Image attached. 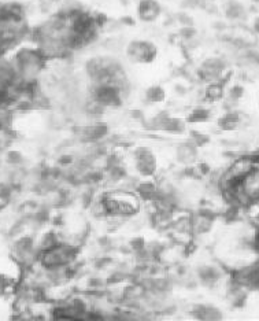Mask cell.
Segmentation results:
<instances>
[{
  "instance_id": "10",
  "label": "cell",
  "mask_w": 259,
  "mask_h": 321,
  "mask_svg": "<svg viewBox=\"0 0 259 321\" xmlns=\"http://www.w3.org/2000/svg\"><path fill=\"white\" fill-rule=\"evenodd\" d=\"M238 122H240V115H238V113H226L222 118L219 119L218 125H219L223 130H233L237 128Z\"/></svg>"
},
{
  "instance_id": "9",
  "label": "cell",
  "mask_w": 259,
  "mask_h": 321,
  "mask_svg": "<svg viewBox=\"0 0 259 321\" xmlns=\"http://www.w3.org/2000/svg\"><path fill=\"white\" fill-rule=\"evenodd\" d=\"M245 14V10L241 3H238L236 0H230L226 9H225V16L228 17L229 20H240L241 17Z\"/></svg>"
},
{
  "instance_id": "3",
  "label": "cell",
  "mask_w": 259,
  "mask_h": 321,
  "mask_svg": "<svg viewBox=\"0 0 259 321\" xmlns=\"http://www.w3.org/2000/svg\"><path fill=\"white\" fill-rule=\"evenodd\" d=\"M225 69H226V65H225V62L221 58H210V59L202 63L197 74L204 81L212 83V81L219 80V77L222 76V73L225 72Z\"/></svg>"
},
{
  "instance_id": "7",
  "label": "cell",
  "mask_w": 259,
  "mask_h": 321,
  "mask_svg": "<svg viewBox=\"0 0 259 321\" xmlns=\"http://www.w3.org/2000/svg\"><path fill=\"white\" fill-rule=\"evenodd\" d=\"M223 84L219 83V81H212V83H208V85L206 87V91H204V96H206V100L208 102H217V100H221L223 98Z\"/></svg>"
},
{
  "instance_id": "6",
  "label": "cell",
  "mask_w": 259,
  "mask_h": 321,
  "mask_svg": "<svg viewBox=\"0 0 259 321\" xmlns=\"http://www.w3.org/2000/svg\"><path fill=\"white\" fill-rule=\"evenodd\" d=\"M136 168L143 176H152L156 171V159L148 150H140L136 156Z\"/></svg>"
},
{
  "instance_id": "1",
  "label": "cell",
  "mask_w": 259,
  "mask_h": 321,
  "mask_svg": "<svg viewBox=\"0 0 259 321\" xmlns=\"http://www.w3.org/2000/svg\"><path fill=\"white\" fill-rule=\"evenodd\" d=\"M102 205L104 212L115 217H129L140 210V201L135 194L126 191L107 192Z\"/></svg>"
},
{
  "instance_id": "5",
  "label": "cell",
  "mask_w": 259,
  "mask_h": 321,
  "mask_svg": "<svg viewBox=\"0 0 259 321\" xmlns=\"http://www.w3.org/2000/svg\"><path fill=\"white\" fill-rule=\"evenodd\" d=\"M162 14V6L158 0H139L137 16L140 21L151 24L155 22Z\"/></svg>"
},
{
  "instance_id": "11",
  "label": "cell",
  "mask_w": 259,
  "mask_h": 321,
  "mask_svg": "<svg viewBox=\"0 0 259 321\" xmlns=\"http://www.w3.org/2000/svg\"><path fill=\"white\" fill-rule=\"evenodd\" d=\"M210 119V110L203 109V107H197L192 111L191 114L187 117V122L192 124H199V122H206Z\"/></svg>"
},
{
  "instance_id": "13",
  "label": "cell",
  "mask_w": 259,
  "mask_h": 321,
  "mask_svg": "<svg viewBox=\"0 0 259 321\" xmlns=\"http://www.w3.org/2000/svg\"><path fill=\"white\" fill-rule=\"evenodd\" d=\"M229 95H230V98L232 99L237 100V99L243 98L244 88L241 87V85H234V87H232V88H230V91H229Z\"/></svg>"
},
{
  "instance_id": "15",
  "label": "cell",
  "mask_w": 259,
  "mask_h": 321,
  "mask_svg": "<svg viewBox=\"0 0 259 321\" xmlns=\"http://www.w3.org/2000/svg\"><path fill=\"white\" fill-rule=\"evenodd\" d=\"M252 28H254V32L256 35H259V17H256L254 20V24H252Z\"/></svg>"
},
{
  "instance_id": "14",
  "label": "cell",
  "mask_w": 259,
  "mask_h": 321,
  "mask_svg": "<svg viewBox=\"0 0 259 321\" xmlns=\"http://www.w3.org/2000/svg\"><path fill=\"white\" fill-rule=\"evenodd\" d=\"M178 21L181 22L182 26H191L193 25V20H192L191 17L185 14V13H181V14H178Z\"/></svg>"
},
{
  "instance_id": "8",
  "label": "cell",
  "mask_w": 259,
  "mask_h": 321,
  "mask_svg": "<svg viewBox=\"0 0 259 321\" xmlns=\"http://www.w3.org/2000/svg\"><path fill=\"white\" fill-rule=\"evenodd\" d=\"M165 98L166 92L161 85H152L145 91V99L148 103H162Z\"/></svg>"
},
{
  "instance_id": "4",
  "label": "cell",
  "mask_w": 259,
  "mask_h": 321,
  "mask_svg": "<svg viewBox=\"0 0 259 321\" xmlns=\"http://www.w3.org/2000/svg\"><path fill=\"white\" fill-rule=\"evenodd\" d=\"M95 100L102 106H118L121 104V89L110 84H98Z\"/></svg>"
},
{
  "instance_id": "17",
  "label": "cell",
  "mask_w": 259,
  "mask_h": 321,
  "mask_svg": "<svg viewBox=\"0 0 259 321\" xmlns=\"http://www.w3.org/2000/svg\"><path fill=\"white\" fill-rule=\"evenodd\" d=\"M50 3H58V2H61V0H47Z\"/></svg>"
},
{
  "instance_id": "18",
  "label": "cell",
  "mask_w": 259,
  "mask_h": 321,
  "mask_svg": "<svg viewBox=\"0 0 259 321\" xmlns=\"http://www.w3.org/2000/svg\"><path fill=\"white\" fill-rule=\"evenodd\" d=\"M255 2H258V3H259V0H255Z\"/></svg>"
},
{
  "instance_id": "12",
  "label": "cell",
  "mask_w": 259,
  "mask_h": 321,
  "mask_svg": "<svg viewBox=\"0 0 259 321\" xmlns=\"http://www.w3.org/2000/svg\"><path fill=\"white\" fill-rule=\"evenodd\" d=\"M196 29L193 28V25L191 26H182L181 28V31H180V36L182 37V39H185V40H191V39H193V37L196 36Z\"/></svg>"
},
{
  "instance_id": "16",
  "label": "cell",
  "mask_w": 259,
  "mask_h": 321,
  "mask_svg": "<svg viewBox=\"0 0 259 321\" xmlns=\"http://www.w3.org/2000/svg\"><path fill=\"white\" fill-rule=\"evenodd\" d=\"M122 21H124L125 25H135V20L133 18H122Z\"/></svg>"
},
{
  "instance_id": "2",
  "label": "cell",
  "mask_w": 259,
  "mask_h": 321,
  "mask_svg": "<svg viewBox=\"0 0 259 321\" xmlns=\"http://www.w3.org/2000/svg\"><path fill=\"white\" fill-rule=\"evenodd\" d=\"M126 55L139 65H151L158 58V47L148 40H132L126 47Z\"/></svg>"
}]
</instances>
